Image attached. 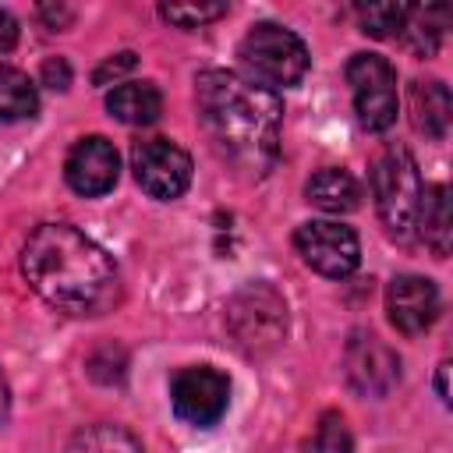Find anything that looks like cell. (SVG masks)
Returning <instances> with one entry per match:
<instances>
[{
  "mask_svg": "<svg viewBox=\"0 0 453 453\" xmlns=\"http://www.w3.org/2000/svg\"><path fill=\"white\" fill-rule=\"evenodd\" d=\"M7 407H11V389H7V379L0 372V421L7 418Z\"/></svg>",
  "mask_w": 453,
  "mask_h": 453,
  "instance_id": "obj_26",
  "label": "cell"
},
{
  "mask_svg": "<svg viewBox=\"0 0 453 453\" xmlns=\"http://www.w3.org/2000/svg\"><path fill=\"white\" fill-rule=\"evenodd\" d=\"M67 453H142V442L127 428L99 421V425L74 432L67 442Z\"/></svg>",
  "mask_w": 453,
  "mask_h": 453,
  "instance_id": "obj_18",
  "label": "cell"
},
{
  "mask_svg": "<svg viewBox=\"0 0 453 453\" xmlns=\"http://www.w3.org/2000/svg\"><path fill=\"white\" fill-rule=\"evenodd\" d=\"M347 365H350V382L361 389V393H372V396H382L396 379H400V361L389 347H382L375 336L368 340H357L347 354Z\"/></svg>",
  "mask_w": 453,
  "mask_h": 453,
  "instance_id": "obj_11",
  "label": "cell"
},
{
  "mask_svg": "<svg viewBox=\"0 0 453 453\" xmlns=\"http://www.w3.org/2000/svg\"><path fill=\"white\" fill-rule=\"evenodd\" d=\"M421 173L403 145H389L375 166H372V195H375V212L386 226L389 237L407 241L418 226V209H421Z\"/></svg>",
  "mask_w": 453,
  "mask_h": 453,
  "instance_id": "obj_4",
  "label": "cell"
},
{
  "mask_svg": "<svg viewBox=\"0 0 453 453\" xmlns=\"http://www.w3.org/2000/svg\"><path fill=\"white\" fill-rule=\"evenodd\" d=\"M386 315L403 336H421L439 319V290L432 280L403 273L386 287Z\"/></svg>",
  "mask_w": 453,
  "mask_h": 453,
  "instance_id": "obj_10",
  "label": "cell"
},
{
  "mask_svg": "<svg viewBox=\"0 0 453 453\" xmlns=\"http://www.w3.org/2000/svg\"><path fill=\"white\" fill-rule=\"evenodd\" d=\"M117 173H120V156H117L113 142L103 134L78 138L64 159V177H67L71 191H78L85 198L106 195L117 184Z\"/></svg>",
  "mask_w": 453,
  "mask_h": 453,
  "instance_id": "obj_9",
  "label": "cell"
},
{
  "mask_svg": "<svg viewBox=\"0 0 453 453\" xmlns=\"http://www.w3.org/2000/svg\"><path fill=\"white\" fill-rule=\"evenodd\" d=\"M18 42V21L0 7V53H7Z\"/></svg>",
  "mask_w": 453,
  "mask_h": 453,
  "instance_id": "obj_24",
  "label": "cell"
},
{
  "mask_svg": "<svg viewBox=\"0 0 453 453\" xmlns=\"http://www.w3.org/2000/svg\"><path fill=\"white\" fill-rule=\"evenodd\" d=\"M67 81H71V67H67V60L50 57V60L42 64V85H50V88H67Z\"/></svg>",
  "mask_w": 453,
  "mask_h": 453,
  "instance_id": "obj_23",
  "label": "cell"
},
{
  "mask_svg": "<svg viewBox=\"0 0 453 453\" xmlns=\"http://www.w3.org/2000/svg\"><path fill=\"white\" fill-rule=\"evenodd\" d=\"M446 375H449V361L439 365V375H435V389H439V400L449 403V386H446Z\"/></svg>",
  "mask_w": 453,
  "mask_h": 453,
  "instance_id": "obj_25",
  "label": "cell"
},
{
  "mask_svg": "<svg viewBox=\"0 0 453 453\" xmlns=\"http://www.w3.org/2000/svg\"><path fill=\"white\" fill-rule=\"evenodd\" d=\"M446 7H403V25H400V35L407 39V46L421 57L435 53L439 42H442V32H446Z\"/></svg>",
  "mask_w": 453,
  "mask_h": 453,
  "instance_id": "obj_17",
  "label": "cell"
},
{
  "mask_svg": "<svg viewBox=\"0 0 453 453\" xmlns=\"http://www.w3.org/2000/svg\"><path fill=\"white\" fill-rule=\"evenodd\" d=\"M198 124L216 156L241 177H265L280 156L283 106L276 92L237 71H202L195 78Z\"/></svg>",
  "mask_w": 453,
  "mask_h": 453,
  "instance_id": "obj_1",
  "label": "cell"
},
{
  "mask_svg": "<svg viewBox=\"0 0 453 453\" xmlns=\"http://www.w3.org/2000/svg\"><path fill=\"white\" fill-rule=\"evenodd\" d=\"M304 195H308V202H311L315 209L333 212V216L350 212V209H357V202H361L357 180H354L347 170H340V166H322V170H315V173L308 177V184H304Z\"/></svg>",
  "mask_w": 453,
  "mask_h": 453,
  "instance_id": "obj_14",
  "label": "cell"
},
{
  "mask_svg": "<svg viewBox=\"0 0 453 453\" xmlns=\"http://www.w3.org/2000/svg\"><path fill=\"white\" fill-rule=\"evenodd\" d=\"M39 110V96L35 85L25 71L0 64V124H14V120H28Z\"/></svg>",
  "mask_w": 453,
  "mask_h": 453,
  "instance_id": "obj_16",
  "label": "cell"
},
{
  "mask_svg": "<svg viewBox=\"0 0 453 453\" xmlns=\"http://www.w3.org/2000/svg\"><path fill=\"white\" fill-rule=\"evenodd\" d=\"M170 403L180 421L209 428L223 418V411L230 403V382L223 372H216L209 365L180 368L170 382Z\"/></svg>",
  "mask_w": 453,
  "mask_h": 453,
  "instance_id": "obj_8",
  "label": "cell"
},
{
  "mask_svg": "<svg viewBox=\"0 0 453 453\" xmlns=\"http://www.w3.org/2000/svg\"><path fill=\"white\" fill-rule=\"evenodd\" d=\"M159 14L180 28H198L205 21H216L226 14V4H163Z\"/></svg>",
  "mask_w": 453,
  "mask_h": 453,
  "instance_id": "obj_21",
  "label": "cell"
},
{
  "mask_svg": "<svg viewBox=\"0 0 453 453\" xmlns=\"http://www.w3.org/2000/svg\"><path fill=\"white\" fill-rule=\"evenodd\" d=\"M347 85L354 96V110L361 127L386 131L396 120V71L379 53H354L347 60Z\"/></svg>",
  "mask_w": 453,
  "mask_h": 453,
  "instance_id": "obj_5",
  "label": "cell"
},
{
  "mask_svg": "<svg viewBox=\"0 0 453 453\" xmlns=\"http://www.w3.org/2000/svg\"><path fill=\"white\" fill-rule=\"evenodd\" d=\"M28 287L67 315H103L120 301L113 258L71 223H42L21 248Z\"/></svg>",
  "mask_w": 453,
  "mask_h": 453,
  "instance_id": "obj_2",
  "label": "cell"
},
{
  "mask_svg": "<svg viewBox=\"0 0 453 453\" xmlns=\"http://www.w3.org/2000/svg\"><path fill=\"white\" fill-rule=\"evenodd\" d=\"M237 60H241L244 78L269 92L290 88L308 74V46L301 42L297 32L276 21L251 25L237 46Z\"/></svg>",
  "mask_w": 453,
  "mask_h": 453,
  "instance_id": "obj_3",
  "label": "cell"
},
{
  "mask_svg": "<svg viewBox=\"0 0 453 453\" xmlns=\"http://www.w3.org/2000/svg\"><path fill=\"white\" fill-rule=\"evenodd\" d=\"M131 170L145 195L173 202L191 184V156L170 138H142L131 145Z\"/></svg>",
  "mask_w": 453,
  "mask_h": 453,
  "instance_id": "obj_7",
  "label": "cell"
},
{
  "mask_svg": "<svg viewBox=\"0 0 453 453\" xmlns=\"http://www.w3.org/2000/svg\"><path fill=\"white\" fill-rule=\"evenodd\" d=\"M134 67V53H117V57H110V60H103L99 67H96V74H92V81L96 85H120V74H127Z\"/></svg>",
  "mask_w": 453,
  "mask_h": 453,
  "instance_id": "obj_22",
  "label": "cell"
},
{
  "mask_svg": "<svg viewBox=\"0 0 453 453\" xmlns=\"http://www.w3.org/2000/svg\"><path fill=\"white\" fill-rule=\"evenodd\" d=\"M106 110L113 120L127 124V127H145L159 117L163 110V96L152 81H120L110 88L106 96Z\"/></svg>",
  "mask_w": 453,
  "mask_h": 453,
  "instance_id": "obj_13",
  "label": "cell"
},
{
  "mask_svg": "<svg viewBox=\"0 0 453 453\" xmlns=\"http://www.w3.org/2000/svg\"><path fill=\"white\" fill-rule=\"evenodd\" d=\"M350 432H347V421L336 414V411H326L308 439V453H350Z\"/></svg>",
  "mask_w": 453,
  "mask_h": 453,
  "instance_id": "obj_20",
  "label": "cell"
},
{
  "mask_svg": "<svg viewBox=\"0 0 453 453\" xmlns=\"http://www.w3.org/2000/svg\"><path fill=\"white\" fill-rule=\"evenodd\" d=\"M357 25L365 35H375V39H393L400 35V25H403V7L400 4H361L357 11Z\"/></svg>",
  "mask_w": 453,
  "mask_h": 453,
  "instance_id": "obj_19",
  "label": "cell"
},
{
  "mask_svg": "<svg viewBox=\"0 0 453 453\" xmlns=\"http://www.w3.org/2000/svg\"><path fill=\"white\" fill-rule=\"evenodd\" d=\"M425 244L435 251V258L449 255V237H453V216H449V188L446 184H425L421 191V209H418V226H414Z\"/></svg>",
  "mask_w": 453,
  "mask_h": 453,
  "instance_id": "obj_15",
  "label": "cell"
},
{
  "mask_svg": "<svg viewBox=\"0 0 453 453\" xmlns=\"http://www.w3.org/2000/svg\"><path fill=\"white\" fill-rule=\"evenodd\" d=\"M294 248L308 269L329 280H343L361 262L357 234L340 219H308L294 230Z\"/></svg>",
  "mask_w": 453,
  "mask_h": 453,
  "instance_id": "obj_6",
  "label": "cell"
},
{
  "mask_svg": "<svg viewBox=\"0 0 453 453\" xmlns=\"http://www.w3.org/2000/svg\"><path fill=\"white\" fill-rule=\"evenodd\" d=\"M453 117V99L449 88L435 78H418L411 81V120L421 134L428 138H446Z\"/></svg>",
  "mask_w": 453,
  "mask_h": 453,
  "instance_id": "obj_12",
  "label": "cell"
}]
</instances>
